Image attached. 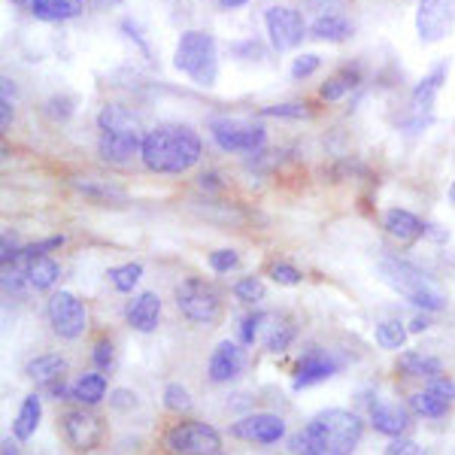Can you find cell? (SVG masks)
<instances>
[{
  "label": "cell",
  "instance_id": "cell-25",
  "mask_svg": "<svg viewBox=\"0 0 455 455\" xmlns=\"http://www.w3.org/2000/svg\"><path fill=\"white\" fill-rule=\"evenodd\" d=\"M40 416H43V401H40V395L34 392L21 401L19 416H16V422H12V437H16L19 443L31 440L36 435V428H40Z\"/></svg>",
  "mask_w": 455,
  "mask_h": 455
},
{
  "label": "cell",
  "instance_id": "cell-23",
  "mask_svg": "<svg viewBox=\"0 0 455 455\" xmlns=\"http://www.w3.org/2000/svg\"><path fill=\"white\" fill-rule=\"evenodd\" d=\"M358 85H362V68H352V64H347V68H340L334 76H328L325 83H322L319 98L328 100V104H334V100L347 98L352 88H358Z\"/></svg>",
  "mask_w": 455,
  "mask_h": 455
},
{
  "label": "cell",
  "instance_id": "cell-36",
  "mask_svg": "<svg viewBox=\"0 0 455 455\" xmlns=\"http://www.w3.org/2000/svg\"><path fill=\"white\" fill-rule=\"evenodd\" d=\"M261 116H270V119H310L313 109L307 104H274V107H261Z\"/></svg>",
  "mask_w": 455,
  "mask_h": 455
},
{
  "label": "cell",
  "instance_id": "cell-10",
  "mask_svg": "<svg viewBox=\"0 0 455 455\" xmlns=\"http://www.w3.org/2000/svg\"><path fill=\"white\" fill-rule=\"evenodd\" d=\"M46 315H49V322H52V331L58 337H64V340L83 337L85 325H88L85 304L73 295V291H55L46 304Z\"/></svg>",
  "mask_w": 455,
  "mask_h": 455
},
{
  "label": "cell",
  "instance_id": "cell-50",
  "mask_svg": "<svg viewBox=\"0 0 455 455\" xmlns=\"http://www.w3.org/2000/svg\"><path fill=\"white\" fill-rule=\"evenodd\" d=\"M0 455H21V450L12 440H4V450H0Z\"/></svg>",
  "mask_w": 455,
  "mask_h": 455
},
{
  "label": "cell",
  "instance_id": "cell-45",
  "mask_svg": "<svg viewBox=\"0 0 455 455\" xmlns=\"http://www.w3.org/2000/svg\"><path fill=\"white\" fill-rule=\"evenodd\" d=\"M12 100L16 98H10V94H0V128H10V122H12Z\"/></svg>",
  "mask_w": 455,
  "mask_h": 455
},
{
  "label": "cell",
  "instance_id": "cell-35",
  "mask_svg": "<svg viewBox=\"0 0 455 455\" xmlns=\"http://www.w3.org/2000/svg\"><path fill=\"white\" fill-rule=\"evenodd\" d=\"M164 407L171 410V413H188L192 410V395H188L186 386L180 383H171L164 388Z\"/></svg>",
  "mask_w": 455,
  "mask_h": 455
},
{
  "label": "cell",
  "instance_id": "cell-46",
  "mask_svg": "<svg viewBox=\"0 0 455 455\" xmlns=\"http://www.w3.org/2000/svg\"><path fill=\"white\" fill-rule=\"evenodd\" d=\"M122 31H128L131 40H137V46H140L143 52L149 55V46H146V43H143V36H140V31H137V25H134V21H131V19H124V21H122Z\"/></svg>",
  "mask_w": 455,
  "mask_h": 455
},
{
  "label": "cell",
  "instance_id": "cell-30",
  "mask_svg": "<svg viewBox=\"0 0 455 455\" xmlns=\"http://www.w3.org/2000/svg\"><path fill=\"white\" fill-rule=\"evenodd\" d=\"M98 128L100 131H137L140 134V119L122 104H107L98 113Z\"/></svg>",
  "mask_w": 455,
  "mask_h": 455
},
{
  "label": "cell",
  "instance_id": "cell-48",
  "mask_svg": "<svg viewBox=\"0 0 455 455\" xmlns=\"http://www.w3.org/2000/svg\"><path fill=\"white\" fill-rule=\"evenodd\" d=\"M197 182H201V188H222V182H219L216 173H201L197 176Z\"/></svg>",
  "mask_w": 455,
  "mask_h": 455
},
{
  "label": "cell",
  "instance_id": "cell-51",
  "mask_svg": "<svg viewBox=\"0 0 455 455\" xmlns=\"http://www.w3.org/2000/svg\"><path fill=\"white\" fill-rule=\"evenodd\" d=\"M92 6H98V10H107V6H119L122 0H88Z\"/></svg>",
  "mask_w": 455,
  "mask_h": 455
},
{
  "label": "cell",
  "instance_id": "cell-16",
  "mask_svg": "<svg viewBox=\"0 0 455 455\" xmlns=\"http://www.w3.org/2000/svg\"><path fill=\"white\" fill-rule=\"evenodd\" d=\"M98 152L107 164H128L131 158L143 152V140L137 131H100Z\"/></svg>",
  "mask_w": 455,
  "mask_h": 455
},
{
  "label": "cell",
  "instance_id": "cell-4",
  "mask_svg": "<svg viewBox=\"0 0 455 455\" xmlns=\"http://www.w3.org/2000/svg\"><path fill=\"white\" fill-rule=\"evenodd\" d=\"M176 70H182L186 76H192L197 85L210 88L219 79V52L216 40L207 31H186L176 43L173 52Z\"/></svg>",
  "mask_w": 455,
  "mask_h": 455
},
{
  "label": "cell",
  "instance_id": "cell-8",
  "mask_svg": "<svg viewBox=\"0 0 455 455\" xmlns=\"http://www.w3.org/2000/svg\"><path fill=\"white\" fill-rule=\"evenodd\" d=\"M164 446L173 455H210L219 452L222 446V435H219L212 425L207 422H176L167 428L164 435Z\"/></svg>",
  "mask_w": 455,
  "mask_h": 455
},
{
  "label": "cell",
  "instance_id": "cell-2",
  "mask_svg": "<svg viewBox=\"0 0 455 455\" xmlns=\"http://www.w3.org/2000/svg\"><path fill=\"white\" fill-rule=\"evenodd\" d=\"M204 143L188 124H158L143 137V164L152 173H186L201 161Z\"/></svg>",
  "mask_w": 455,
  "mask_h": 455
},
{
  "label": "cell",
  "instance_id": "cell-24",
  "mask_svg": "<svg viewBox=\"0 0 455 455\" xmlns=\"http://www.w3.org/2000/svg\"><path fill=\"white\" fill-rule=\"evenodd\" d=\"M310 36L325 43H343L352 36V21L343 12H322L310 25Z\"/></svg>",
  "mask_w": 455,
  "mask_h": 455
},
{
  "label": "cell",
  "instance_id": "cell-37",
  "mask_svg": "<svg viewBox=\"0 0 455 455\" xmlns=\"http://www.w3.org/2000/svg\"><path fill=\"white\" fill-rule=\"evenodd\" d=\"M270 280H274L276 285H300L304 283V274H300L298 267H291V264H285V261H276V264H270Z\"/></svg>",
  "mask_w": 455,
  "mask_h": 455
},
{
  "label": "cell",
  "instance_id": "cell-22",
  "mask_svg": "<svg viewBox=\"0 0 455 455\" xmlns=\"http://www.w3.org/2000/svg\"><path fill=\"white\" fill-rule=\"evenodd\" d=\"M25 373L40 388H46V386H52V383H61L64 373H68V358L55 355V352H46V355H36L34 362L25 368Z\"/></svg>",
  "mask_w": 455,
  "mask_h": 455
},
{
  "label": "cell",
  "instance_id": "cell-11",
  "mask_svg": "<svg viewBox=\"0 0 455 455\" xmlns=\"http://www.w3.org/2000/svg\"><path fill=\"white\" fill-rule=\"evenodd\" d=\"M455 25V0H419L416 34L422 43H440Z\"/></svg>",
  "mask_w": 455,
  "mask_h": 455
},
{
  "label": "cell",
  "instance_id": "cell-13",
  "mask_svg": "<svg viewBox=\"0 0 455 455\" xmlns=\"http://www.w3.org/2000/svg\"><path fill=\"white\" fill-rule=\"evenodd\" d=\"M452 398H455V383L446 377H437L422 392L410 395V410L425 416V419H440V416L450 413Z\"/></svg>",
  "mask_w": 455,
  "mask_h": 455
},
{
  "label": "cell",
  "instance_id": "cell-3",
  "mask_svg": "<svg viewBox=\"0 0 455 455\" xmlns=\"http://www.w3.org/2000/svg\"><path fill=\"white\" fill-rule=\"evenodd\" d=\"M379 276L386 285H392L401 298H407L410 304L422 307L428 313H440L446 307L443 291L437 289L435 280L428 274H422L419 267H413L410 261L401 259H383L379 261Z\"/></svg>",
  "mask_w": 455,
  "mask_h": 455
},
{
  "label": "cell",
  "instance_id": "cell-9",
  "mask_svg": "<svg viewBox=\"0 0 455 455\" xmlns=\"http://www.w3.org/2000/svg\"><path fill=\"white\" fill-rule=\"evenodd\" d=\"M264 28H267L270 46L276 52H289V49L300 46L307 36L304 16H300L295 6H267L264 10Z\"/></svg>",
  "mask_w": 455,
  "mask_h": 455
},
{
  "label": "cell",
  "instance_id": "cell-14",
  "mask_svg": "<svg viewBox=\"0 0 455 455\" xmlns=\"http://www.w3.org/2000/svg\"><path fill=\"white\" fill-rule=\"evenodd\" d=\"M6 267L21 270L25 280L31 283V289H36V291H49L58 280H61V267H58L49 255H28L25 249H19L16 259H12V264H6Z\"/></svg>",
  "mask_w": 455,
  "mask_h": 455
},
{
  "label": "cell",
  "instance_id": "cell-34",
  "mask_svg": "<svg viewBox=\"0 0 455 455\" xmlns=\"http://www.w3.org/2000/svg\"><path fill=\"white\" fill-rule=\"evenodd\" d=\"M234 298L240 304H259V300H264V283L259 276H243V280L234 283Z\"/></svg>",
  "mask_w": 455,
  "mask_h": 455
},
{
  "label": "cell",
  "instance_id": "cell-17",
  "mask_svg": "<svg viewBox=\"0 0 455 455\" xmlns=\"http://www.w3.org/2000/svg\"><path fill=\"white\" fill-rule=\"evenodd\" d=\"M337 368H340V362L328 355V352H322V349L304 352L295 368V388H307V386L322 383V379H331Z\"/></svg>",
  "mask_w": 455,
  "mask_h": 455
},
{
  "label": "cell",
  "instance_id": "cell-20",
  "mask_svg": "<svg viewBox=\"0 0 455 455\" xmlns=\"http://www.w3.org/2000/svg\"><path fill=\"white\" fill-rule=\"evenodd\" d=\"M383 228L388 231V237L401 240V243H413V240H419L428 234V225L422 222L419 216H413L410 210H388L383 216Z\"/></svg>",
  "mask_w": 455,
  "mask_h": 455
},
{
  "label": "cell",
  "instance_id": "cell-26",
  "mask_svg": "<svg viewBox=\"0 0 455 455\" xmlns=\"http://www.w3.org/2000/svg\"><path fill=\"white\" fill-rule=\"evenodd\" d=\"M85 0H34L31 12L40 21H70L83 16Z\"/></svg>",
  "mask_w": 455,
  "mask_h": 455
},
{
  "label": "cell",
  "instance_id": "cell-7",
  "mask_svg": "<svg viewBox=\"0 0 455 455\" xmlns=\"http://www.w3.org/2000/svg\"><path fill=\"white\" fill-rule=\"evenodd\" d=\"M58 422H61L58 428H61L64 443H68L73 452H94L104 443L107 425L98 413H92V407L68 410Z\"/></svg>",
  "mask_w": 455,
  "mask_h": 455
},
{
  "label": "cell",
  "instance_id": "cell-33",
  "mask_svg": "<svg viewBox=\"0 0 455 455\" xmlns=\"http://www.w3.org/2000/svg\"><path fill=\"white\" fill-rule=\"evenodd\" d=\"M295 337H298V331H295L291 322H276V325H270L267 337H264V349L274 352V355H280V352H285L291 343H295Z\"/></svg>",
  "mask_w": 455,
  "mask_h": 455
},
{
  "label": "cell",
  "instance_id": "cell-19",
  "mask_svg": "<svg viewBox=\"0 0 455 455\" xmlns=\"http://www.w3.org/2000/svg\"><path fill=\"white\" fill-rule=\"evenodd\" d=\"M124 319H128V325L134 328V331L152 334L161 322V298L156 291L137 295L134 300H128V307H124Z\"/></svg>",
  "mask_w": 455,
  "mask_h": 455
},
{
  "label": "cell",
  "instance_id": "cell-28",
  "mask_svg": "<svg viewBox=\"0 0 455 455\" xmlns=\"http://www.w3.org/2000/svg\"><path fill=\"white\" fill-rule=\"evenodd\" d=\"M73 186L83 192L88 201L100 204V207H109V204H124V192L116 186H109V182L98 180V176H79V180H73Z\"/></svg>",
  "mask_w": 455,
  "mask_h": 455
},
{
  "label": "cell",
  "instance_id": "cell-42",
  "mask_svg": "<svg viewBox=\"0 0 455 455\" xmlns=\"http://www.w3.org/2000/svg\"><path fill=\"white\" fill-rule=\"evenodd\" d=\"M386 455H428L422 450L416 440H410V437H395L392 443L386 446Z\"/></svg>",
  "mask_w": 455,
  "mask_h": 455
},
{
  "label": "cell",
  "instance_id": "cell-1",
  "mask_svg": "<svg viewBox=\"0 0 455 455\" xmlns=\"http://www.w3.org/2000/svg\"><path fill=\"white\" fill-rule=\"evenodd\" d=\"M364 435V422L349 410H325L289 437L291 455H352Z\"/></svg>",
  "mask_w": 455,
  "mask_h": 455
},
{
  "label": "cell",
  "instance_id": "cell-5",
  "mask_svg": "<svg viewBox=\"0 0 455 455\" xmlns=\"http://www.w3.org/2000/svg\"><path fill=\"white\" fill-rule=\"evenodd\" d=\"M176 307L192 325H216L222 315V295L212 283L201 280V276H188L176 285Z\"/></svg>",
  "mask_w": 455,
  "mask_h": 455
},
{
  "label": "cell",
  "instance_id": "cell-32",
  "mask_svg": "<svg viewBox=\"0 0 455 455\" xmlns=\"http://www.w3.org/2000/svg\"><path fill=\"white\" fill-rule=\"evenodd\" d=\"M373 337H377V343L383 349H401L403 343H407V328H403V322L398 319H386L377 325Z\"/></svg>",
  "mask_w": 455,
  "mask_h": 455
},
{
  "label": "cell",
  "instance_id": "cell-27",
  "mask_svg": "<svg viewBox=\"0 0 455 455\" xmlns=\"http://www.w3.org/2000/svg\"><path fill=\"white\" fill-rule=\"evenodd\" d=\"M104 398H107L104 373H83V377L70 386V401H76L79 407H98Z\"/></svg>",
  "mask_w": 455,
  "mask_h": 455
},
{
  "label": "cell",
  "instance_id": "cell-43",
  "mask_svg": "<svg viewBox=\"0 0 455 455\" xmlns=\"http://www.w3.org/2000/svg\"><path fill=\"white\" fill-rule=\"evenodd\" d=\"M109 407L113 410H134L137 395L131 392V388H116V392H109Z\"/></svg>",
  "mask_w": 455,
  "mask_h": 455
},
{
  "label": "cell",
  "instance_id": "cell-38",
  "mask_svg": "<svg viewBox=\"0 0 455 455\" xmlns=\"http://www.w3.org/2000/svg\"><path fill=\"white\" fill-rule=\"evenodd\" d=\"M267 319H270V315H264V313H249V315H243V322H240V343H243V347H252L255 337H259V331H261V325Z\"/></svg>",
  "mask_w": 455,
  "mask_h": 455
},
{
  "label": "cell",
  "instance_id": "cell-53",
  "mask_svg": "<svg viewBox=\"0 0 455 455\" xmlns=\"http://www.w3.org/2000/svg\"><path fill=\"white\" fill-rule=\"evenodd\" d=\"M450 201L455 204V182H452V186H450Z\"/></svg>",
  "mask_w": 455,
  "mask_h": 455
},
{
  "label": "cell",
  "instance_id": "cell-31",
  "mask_svg": "<svg viewBox=\"0 0 455 455\" xmlns=\"http://www.w3.org/2000/svg\"><path fill=\"white\" fill-rule=\"evenodd\" d=\"M107 276H109V283H113L116 291L128 295V291H134V285L143 280V264H137V261L119 264V267H109Z\"/></svg>",
  "mask_w": 455,
  "mask_h": 455
},
{
  "label": "cell",
  "instance_id": "cell-44",
  "mask_svg": "<svg viewBox=\"0 0 455 455\" xmlns=\"http://www.w3.org/2000/svg\"><path fill=\"white\" fill-rule=\"evenodd\" d=\"M64 246V237H49V240H40V243H31V246H21L28 255H46L52 249H61Z\"/></svg>",
  "mask_w": 455,
  "mask_h": 455
},
{
  "label": "cell",
  "instance_id": "cell-39",
  "mask_svg": "<svg viewBox=\"0 0 455 455\" xmlns=\"http://www.w3.org/2000/svg\"><path fill=\"white\" fill-rule=\"evenodd\" d=\"M237 264H240V255L234 252V249H216V252H210L212 274H231Z\"/></svg>",
  "mask_w": 455,
  "mask_h": 455
},
{
  "label": "cell",
  "instance_id": "cell-40",
  "mask_svg": "<svg viewBox=\"0 0 455 455\" xmlns=\"http://www.w3.org/2000/svg\"><path fill=\"white\" fill-rule=\"evenodd\" d=\"M322 68V58L319 55H300L291 61V79H307V76H313L315 70Z\"/></svg>",
  "mask_w": 455,
  "mask_h": 455
},
{
  "label": "cell",
  "instance_id": "cell-54",
  "mask_svg": "<svg viewBox=\"0 0 455 455\" xmlns=\"http://www.w3.org/2000/svg\"><path fill=\"white\" fill-rule=\"evenodd\" d=\"M210 455H225V452H210Z\"/></svg>",
  "mask_w": 455,
  "mask_h": 455
},
{
  "label": "cell",
  "instance_id": "cell-29",
  "mask_svg": "<svg viewBox=\"0 0 455 455\" xmlns=\"http://www.w3.org/2000/svg\"><path fill=\"white\" fill-rule=\"evenodd\" d=\"M398 368L410 377H422V379H437L443 377V364L435 355H422V352H403Z\"/></svg>",
  "mask_w": 455,
  "mask_h": 455
},
{
  "label": "cell",
  "instance_id": "cell-47",
  "mask_svg": "<svg viewBox=\"0 0 455 455\" xmlns=\"http://www.w3.org/2000/svg\"><path fill=\"white\" fill-rule=\"evenodd\" d=\"M428 328H431L428 315H413V322H410V331L413 334H422V331H428Z\"/></svg>",
  "mask_w": 455,
  "mask_h": 455
},
{
  "label": "cell",
  "instance_id": "cell-15",
  "mask_svg": "<svg viewBox=\"0 0 455 455\" xmlns=\"http://www.w3.org/2000/svg\"><path fill=\"white\" fill-rule=\"evenodd\" d=\"M246 368V352L240 343L234 340H222L216 349H212L210 362H207V373L212 383H231V379L240 377V371Z\"/></svg>",
  "mask_w": 455,
  "mask_h": 455
},
{
  "label": "cell",
  "instance_id": "cell-18",
  "mask_svg": "<svg viewBox=\"0 0 455 455\" xmlns=\"http://www.w3.org/2000/svg\"><path fill=\"white\" fill-rule=\"evenodd\" d=\"M371 425L386 437H401L410 428V410L403 403L377 398L371 401Z\"/></svg>",
  "mask_w": 455,
  "mask_h": 455
},
{
  "label": "cell",
  "instance_id": "cell-21",
  "mask_svg": "<svg viewBox=\"0 0 455 455\" xmlns=\"http://www.w3.org/2000/svg\"><path fill=\"white\" fill-rule=\"evenodd\" d=\"M443 79H446V64H437L435 70L428 73V76L422 79L419 85L413 88V98H410V107H413V113L419 116V119L428 122V109L435 107V98H437V92L443 88Z\"/></svg>",
  "mask_w": 455,
  "mask_h": 455
},
{
  "label": "cell",
  "instance_id": "cell-6",
  "mask_svg": "<svg viewBox=\"0 0 455 455\" xmlns=\"http://www.w3.org/2000/svg\"><path fill=\"white\" fill-rule=\"evenodd\" d=\"M210 134L222 152H246V156H259L267 143V131L264 124L246 122V119H212Z\"/></svg>",
  "mask_w": 455,
  "mask_h": 455
},
{
  "label": "cell",
  "instance_id": "cell-52",
  "mask_svg": "<svg viewBox=\"0 0 455 455\" xmlns=\"http://www.w3.org/2000/svg\"><path fill=\"white\" fill-rule=\"evenodd\" d=\"M10 4H16V6H28V4H34V0H10Z\"/></svg>",
  "mask_w": 455,
  "mask_h": 455
},
{
  "label": "cell",
  "instance_id": "cell-49",
  "mask_svg": "<svg viewBox=\"0 0 455 455\" xmlns=\"http://www.w3.org/2000/svg\"><path fill=\"white\" fill-rule=\"evenodd\" d=\"M212 4H216L219 10H240V6H246L249 0H212Z\"/></svg>",
  "mask_w": 455,
  "mask_h": 455
},
{
  "label": "cell",
  "instance_id": "cell-12",
  "mask_svg": "<svg viewBox=\"0 0 455 455\" xmlns=\"http://www.w3.org/2000/svg\"><path fill=\"white\" fill-rule=\"evenodd\" d=\"M231 437L246 440V443L255 446H270V443H280L285 437V419L276 413H252L243 416L231 425Z\"/></svg>",
  "mask_w": 455,
  "mask_h": 455
},
{
  "label": "cell",
  "instance_id": "cell-41",
  "mask_svg": "<svg viewBox=\"0 0 455 455\" xmlns=\"http://www.w3.org/2000/svg\"><path fill=\"white\" fill-rule=\"evenodd\" d=\"M92 358H94V368H98V371H109V368H113V362H116L113 343H109V340H98V343H94Z\"/></svg>",
  "mask_w": 455,
  "mask_h": 455
}]
</instances>
